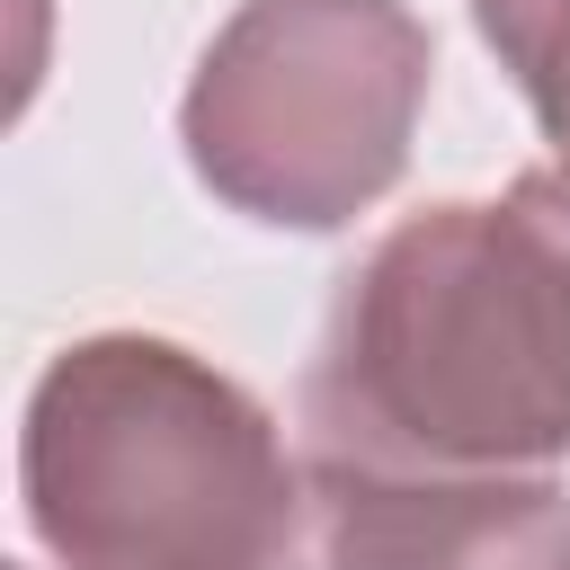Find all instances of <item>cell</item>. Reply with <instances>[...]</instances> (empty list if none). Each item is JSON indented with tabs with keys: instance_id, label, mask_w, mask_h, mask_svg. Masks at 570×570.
Here are the masks:
<instances>
[{
	"instance_id": "obj_1",
	"label": "cell",
	"mask_w": 570,
	"mask_h": 570,
	"mask_svg": "<svg viewBox=\"0 0 570 570\" xmlns=\"http://www.w3.org/2000/svg\"><path fill=\"white\" fill-rule=\"evenodd\" d=\"M303 463L401 481H552L570 454V196L525 169L508 196L401 214L330 294L303 392Z\"/></svg>"
},
{
	"instance_id": "obj_2",
	"label": "cell",
	"mask_w": 570,
	"mask_h": 570,
	"mask_svg": "<svg viewBox=\"0 0 570 570\" xmlns=\"http://www.w3.org/2000/svg\"><path fill=\"white\" fill-rule=\"evenodd\" d=\"M18 499L62 570H267L303 472L267 401L214 356L98 330L27 392Z\"/></svg>"
},
{
	"instance_id": "obj_3",
	"label": "cell",
	"mask_w": 570,
	"mask_h": 570,
	"mask_svg": "<svg viewBox=\"0 0 570 570\" xmlns=\"http://www.w3.org/2000/svg\"><path fill=\"white\" fill-rule=\"evenodd\" d=\"M428 71L410 0H240L178 98L187 169L267 232H347L401 187Z\"/></svg>"
},
{
	"instance_id": "obj_4",
	"label": "cell",
	"mask_w": 570,
	"mask_h": 570,
	"mask_svg": "<svg viewBox=\"0 0 570 570\" xmlns=\"http://www.w3.org/2000/svg\"><path fill=\"white\" fill-rule=\"evenodd\" d=\"M267 570H570V490L303 463V499Z\"/></svg>"
},
{
	"instance_id": "obj_5",
	"label": "cell",
	"mask_w": 570,
	"mask_h": 570,
	"mask_svg": "<svg viewBox=\"0 0 570 570\" xmlns=\"http://www.w3.org/2000/svg\"><path fill=\"white\" fill-rule=\"evenodd\" d=\"M472 27L499 53V71L517 80L525 116L543 125V142H552L543 169L570 196V0H472Z\"/></svg>"
}]
</instances>
